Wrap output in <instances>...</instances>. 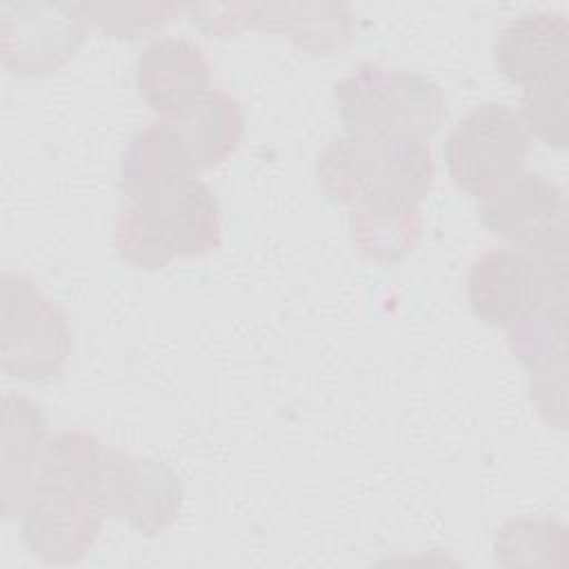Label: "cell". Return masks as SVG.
<instances>
[{"label":"cell","instance_id":"8","mask_svg":"<svg viewBox=\"0 0 569 569\" xmlns=\"http://www.w3.org/2000/svg\"><path fill=\"white\" fill-rule=\"evenodd\" d=\"M100 502L104 513L127 520L147 536H156L178 518L182 487L176 473L158 460L104 449Z\"/></svg>","mask_w":569,"mask_h":569},{"label":"cell","instance_id":"20","mask_svg":"<svg viewBox=\"0 0 569 569\" xmlns=\"http://www.w3.org/2000/svg\"><path fill=\"white\" fill-rule=\"evenodd\" d=\"M84 20L96 22L102 31L113 36H127L136 38V33L151 31L167 22L169 11H173V4H142L136 16V4H109V2H89L78 4Z\"/></svg>","mask_w":569,"mask_h":569},{"label":"cell","instance_id":"16","mask_svg":"<svg viewBox=\"0 0 569 569\" xmlns=\"http://www.w3.org/2000/svg\"><path fill=\"white\" fill-rule=\"evenodd\" d=\"M509 347L531 371L565 367L567 342V280L553 282L547 293L507 327Z\"/></svg>","mask_w":569,"mask_h":569},{"label":"cell","instance_id":"17","mask_svg":"<svg viewBox=\"0 0 569 569\" xmlns=\"http://www.w3.org/2000/svg\"><path fill=\"white\" fill-rule=\"evenodd\" d=\"M422 229V216L416 209L405 211H362L353 209L351 231L360 251L378 262H398L413 251Z\"/></svg>","mask_w":569,"mask_h":569},{"label":"cell","instance_id":"10","mask_svg":"<svg viewBox=\"0 0 569 569\" xmlns=\"http://www.w3.org/2000/svg\"><path fill=\"white\" fill-rule=\"evenodd\" d=\"M558 280L567 278L542 271L525 253L513 249H493L471 264L467 296L480 320L507 329Z\"/></svg>","mask_w":569,"mask_h":569},{"label":"cell","instance_id":"6","mask_svg":"<svg viewBox=\"0 0 569 569\" xmlns=\"http://www.w3.org/2000/svg\"><path fill=\"white\" fill-rule=\"evenodd\" d=\"M71 351L64 311L42 296L22 273L0 280V358L2 369L22 380L56 378Z\"/></svg>","mask_w":569,"mask_h":569},{"label":"cell","instance_id":"19","mask_svg":"<svg viewBox=\"0 0 569 569\" xmlns=\"http://www.w3.org/2000/svg\"><path fill=\"white\" fill-rule=\"evenodd\" d=\"M569 80L567 69L533 84H527L520 98V120L529 133L549 147L565 149L569 140Z\"/></svg>","mask_w":569,"mask_h":569},{"label":"cell","instance_id":"1","mask_svg":"<svg viewBox=\"0 0 569 569\" xmlns=\"http://www.w3.org/2000/svg\"><path fill=\"white\" fill-rule=\"evenodd\" d=\"M100 442L84 431L49 438L36 502L22 516V536L33 556L51 565L78 562L96 542L100 518Z\"/></svg>","mask_w":569,"mask_h":569},{"label":"cell","instance_id":"11","mask_svg":"<svg viewBox=\"0 0 569 569\" xmlns=\"http://www.w3.org/2000/svg\"><path fill=\"white\" fill-rule=\"evenodd\" d=\"M49 431L40 407L24 396H4L2 427V509L7 518L24 516L36 502Z\"/></svg>","mask_w":569,"mask_h":569},{"label":"cell","instance_id":"5","mask_svg":"<svg viewBox=\"0 0 569 569\" xmlns=\"http://www.w3.org/2000/svg\"><path fill=\"white\" fill-rule=\"evenodd\" d=\"M482 224L542 271L567 278V198L549 178L518 171L478 198Z\"/></svg>","mask_w":569,"mask_h":569},{"label":"cell","instance_id":"4","mask_svg":"<svg viewBox=\"0 0 569 569\" xmlns=\"http://www.w3.org/2000/svg\"><path fill=\"white\" fill-rule=\"evenodd\" d=\"M347 133L427 140L447 118L445 96L427 76L365 62L336 84Z\"/></svg>","mask_w":569,"mask_h":569},{"label":"cell","instance_id":"7","mask_svg":"<svg viewBox=\"0 0 569 569\" xmlns=\"http://www.w3.org/2000/svg\"><path fill=\"white\" fill-rule=\"evenodd\" d=\"M529 153V131L520 116L500 102L469 111L449 133L445 160L453 182L482 198L522 171Z\"/></svg>","mask_w":569,"mask_h":569},{"label":"cell","instance_id":"14","mask_svg":"<svg viewBox=\"0 0 569 569\" xmlns=\"http://www.w3.org/2000/svg\"><path fill=\"white\" fill-rule=\"evenodd\" d=\"M193 173L184 140L171 120L140 129L120 160V180L129 198L173 187Z\"/></svg>","mask_w":569,"mask_h":569},{"label":"cell","instance_id":"12","mask_svg":"<svg viewBox=\"0 0 569 569\" xmlns=\"http://www.w3.org/2000/svg\"><path fill=\"white\" fill-rule=\"evenodd\" d=\"M136 78L142 100L164 120L182 116L209 91V64L184 38L151 42L138 58Z\"/></svg>","mask_w":569,"mask_h":569},{"label":"cell","instance_id":"13","mask_svg":"<svg viewBox=\"0 0 569 569\" xmlns=\"http://www.w3.org/2000/svg\"><path fill=\"white\" fill-rule=\"evenodd\" d=\"M569 24L551 11L511 20L496 42V67L518 84H533L567 69Z\"/></svg>","mask_w":569,"mask_h":569},{"label":"cell","instance_id":"3","mask_svg":"<svg viewBox=\"0 0 569 569\" xmlns=\"http://www.w3.org/2000/svg\"><path fill=\"white\" fill-rule=\"evenodd\" d=\"M220 240L218 198L198 178L131 198L116 222V249L138 269H160L176 256H204Z\"/></svg>","mask_w":569,"mask_h":569},{"label":"cell","instance_id":"15","mask_svg":"<svg viewBox=\"0 0 569 569\" xmlns=\"http://www.w3.org/2000/svg\"><path fill=\"white\" fill-rule=\"evenodd\" d=\"M171 122L184 140L196 173L227 160L242 138L240 104L220 89H209L191 109Z\"/></svg>","mask_w":569,"mask_h":569},{"label":"cell","instance_id":"18","mask_svg":"<svg viewBox=\"0 0 569 569\" xmlns=\"http://www.w3.org/2000/svg\"><path fill=\"white\" fill-rule=\"evenodd\" d=\"M280 31H284L300 49L316 53L340 51L351 42V16L347 4L284 2Z\"/></svg>","mask_w":569,"mask_h":569},{"label":"cell","instance_id":"9","mask_svg":"<svg viewBox=\"0 0 569 569\" xmlns=\"http://www.w3.org/2000/svg\"><path fill=\"white\" fill-rule=\"evenodd\" d=\"M2 9V60L16 73H47L60 67L82 40L78 4H13Z\"/></svg>","mask_w":569,"mask_h":569},{"label":"cell","instance_id":"2","mask_svg":"<svg viewBox=\"0 0 569 569\" xmlns=\"http://www.w3.org/2000/svg\"><path fill=\"white\" fill-rule=\"evenodd\" d=\"M433 180L427 140L347 133L318 156V182L338 202L362 211L416 209Z\"/></svg>","mask_w":569,"mask_h":569}]
</instances>
